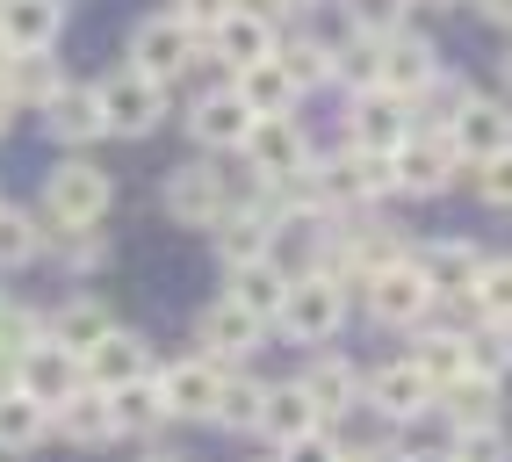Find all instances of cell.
<instances>
[{
  "label": "cell",
  "mask_w": 512,
  "mask_h": 462,
  "mask_svg": "<svg viewBox=\"0 0 512 462\" xmlns=\"http://www.w3.org/2000/svg\"><path fill=\"white\" fill-rule=\"evenodd\" d=\"M505 87H512V51H505Z\"/></svg>",
  "instance_id": "9f6ffc18"
},
{
  "label": "cell",
  "mask_w": 512,
  "mask_h": 462,
  "mask_svg": "<svg viewBox=\"0 0 512 462\" xmlns=\"http://www.w3.org/2000/svg\"><path fill=\"white\" fill-rule=\"evenodd\" d=\"M433 405L455 419V434H476V426H498V383H484V376H455V383H440Z\"/></svg>",
  "instance_id": "f1b7e54d"
},
{
  "label": "cell",
  "mask_w": 512,
  "mask_h": 462,
  "mask_svg": "<svg viewBox=\"0 0 512 462\" xmlns=\"http://www.w3.org/2000/svg\"><path fill=\"white\" fill-rule=\"evenodd\" d=\"M433 282L419 275V260L412 253H397V260H383V268L368 275V311L383 318V325H404V333H412V325H426L433 318Z\"/></svg>",
  "instance_id": "5b68a950"
},
{
  "label": "cell",
  "mask_w": 512,
  "mask_h": 462,
  "mask_svg": "<svg viewBox=\"0 0 512 462\" xmlns=\"http://www.w3.org/2000/svg\"><path fill=\"white\" fill-rule=\"evenodd\" d=\"M58 87H65V73H58L51 51H8V65H0V94H8L15 109H29V116H37Z\"/></svg>",
  "instance_id": "d4e9b609"
},
{
  "label": "cell",
  "mask_w": 512,
  "mask_h": 462,
  "mask_svg": "<svg viewBox=\"0 0 512 462\" xmlns=\"http://www.w3.org/2000/svg\"><path fill=\"white\" fill-rule=\"evenodd\" d=\"M455 455L462 462H505V441H498V426H476V434L455 441Z\"/></svg>",
  "instance_id": "bcb514c9"
},
{
  "label": "cell",
  "mask_w": 512,
  "mask_h": 462,
  "mask_svg": "<svg viewBox=\"0 0 512 462\" xmlns=\"http://www.w3.org/2000/svg\"><path fill=\"white\" fill-rule=\"evenodd\" d=\"M476 15L498 22V29H512V0H476Z\"/></svg>",
  "instance_id": "c3c4849f"
},
{
  "label": "cell",
  "mask_w": 512,
  "mask_h": 462,
  "mask_svg": "<svg viewBox=\"0 0 512 462\" xmlns=\"http://www.w3.org/2000/svg\"><path fill=\"white\" fill-rule=\"evenodd\" d=\"M275 325H282L289 340H303V347H325L339 325H347V282H332V275H296L289 296H282V311H275Z\"/></svg>",
  "instance_id": "3957f363"
},
{
  "label": "cell",
  "mask_w": 512,
  "mask_h": 462,
  "mask_svg": "<svg viewBox=\"0 0 512 462\" xmlns=\"http://www.w3.org/2000/svg\"><path fill=\"white\" fill-rule=\"evenodd\" d=\"M469 174H476V195H484L491 210H512V145L491 152V159H476Z\"/></svg>",
  "instance_id": "b9f144b4"
},
{
  "label": "cell",
  "mask_w": 512,
  "mask_h": 462,
  "mask_svg": "<svg viewBox=\"0 0 512 462\" xmlns=\"http://www.w3.org/2000/svg\"><path fill=\"white\" fill-rule=\"evenodd\" d=\"M246 174L260 181V188H282L303 159H311V138H303V123L296 116H253V130H246Z\"/></svg>",
  "instance_id": "52a82bcc"
},
{
  "label": "cell",
  "mask_w": 512,
  "mask_h": 462,
  "mask_svg": "<svg viewBox=\"0 0 512 462\" xmlns=\"http://www.w3.org/2000/svg\"><path fill=\"white\" fill-rule=\"evenodd\" d=\"M469 311L491 325H512V260H484V275L469 282Z\"/></svg>",
  "instance_id": "8d00e7d4"
},
{
  "label": "cell",
  "mask_w": 512,
  "mask_h": 462,
  "mask_svg": "<svg viewBox=\"0 0 512 462\" xmlns=\"http://www.w3.org/2000/svg\"><path fill=\"white\" fill-rule=\"evenodd\" d=\"M37 441H51V412L37 398H22V390H8L0 398V455H29Z\"/></svg>",
  "instance_id": "1f68e13d"
},
{
  "label": "cell",
  "mask_w": 512,
  "mask_h": 462,
  "mask_svg": "<svg viewBox=\"0 0 512 462\" xmlns=\"http://www.w3.org/2000/svg\"><path fill=\"white\" fill-rule=\"evenodd\" d=\"M109 412H116V434H159L166 426V398H159V376H138L109 390Z\"/></svg>",
  "instance_id": "4dcf8cb0"
},
{
  "label": "cell",
  "mask_w": 512,
  "mask_h": 462,
  "mask_svg": "<svg viewBox=\"0 0 512 462\" xmlns=\"http://www.w3.org/2000/svg\"><path fill=\"white\" fill-rule=\"evenodd\" d=\"M80 383H87L80 354H65L58 340H37V347L22 354V398H37L44 412H51V405H65V398H73Z\"/></svg>",
  "instance_id": "9a60e30c"
},
{
  "label": "cell",
  "mask_w": 512,
  "mask_h": 462,
  "mask_svg": "<svg viewBox=\"0 0 512 462\" xmlns=\"http://www.w3.org/2000/svg\"><path fill=\"white\" fill-rule=\"evenodd\" d=\"M260 398H267V383L224 369V390H217V412H210V419L231 426V434H253V426H260Z\"/></svg>",
  "instance_id": "d590c367"
},
{
  "label": "cell",
  "mask_w": 512,
  "mask_h": 462,
  "mask_svg": "<svg viewBox=\"0 0 512 462\" xmlns=\"http://www.w3.org/2000/svg\"><path fill=\"white\" fill-rule=\"evenodd\" d=\"M246 130H253V109L238 102L231 87L195 94V109H188V138H195L202 152H238V145H246Z\"/></svg>",
  "instance_id": "7c38bea8"
},
{
  "label": "cell",
  "mask_w": 512,
  "mask_h": 462,
  "mask_svg": "<svg viewBox=\"0 0 512 462\" xmlns=\"http://www.w3.org/2000/svg\"><path fill=\"white\" fill-rule=\"evenodd\" d=\"M303 383V398H311V412L318 419H339V412H354V398H361V376H354V361H339V354H318L311 369L296 376Z\"/></svg>",
  "instance_id": "484cf974"
},
{
  "label": "cell",
  "mask_w": 512,
  "mask_h": 462,
  "mask_svg": "<svg viewBox=\"0 0 512 462\" xmlns=\"http://www.w3.org/2000/svg\"><path fill=\"white\" fill-rule=\"evenodd\" d=\"M202 44H210V58H224L231 65V73H238V65H260V58H275V22H267L260 8H253V0H238V8L210 29V37H202Z\"/></svg>",
  "instance_id": "30bf717a"
},
{
  "label": "cell",
  "mask_w": 512,
  "mask_h": 462,
  "mask_svg": "<svg viewBox=\"0 0 512 462\" xmlns=\"http://www.w3.org/2000/svg\"><path fill=\"white\" fill-rule=\"evenodd\" d=\"M347 130H354V145H361V152H397L404 138H412V102H397V94L368 87L361 102L347 109Z\"/></svg>",
  "instance_id": "2e32d148"
},
{
  "label": "cell",
  "mask_w": 512,
  "mask_h": 462,
  "mask_svg": "<svg viewBox=\"0 0 512 462\" xmlns=\"http://www.w3.org/2000/svg\"><path fill=\"white\" fill-rule=\"evenodd\" d=\"M44 116V130L65 145V152H87L94 138H109V123H101V102H94V87H80V80H65L51 102L37 109Z\"/></svg>",
  "instance_id": "4fadbf2b"
},
{
  "label": "cell",
  "mask_w": 512,
  "mask_h": 462,
  "mask_svg": "<svg viewBox=\"0 0 512 462\" xmlns=\"http://www.w3.org/2000/svg\"><path fill=\"white\" fill-rule=\"evenodd\" d=\"M412 260H419V275L433 282V296H469V282L484 275V246H476V239H433Z\"/></svg>",
  "instance_id": "cb8c5ba5"
},
{
  "label": "cell",
  "mask_w": 512,
  "mask_h": 462,
  "mask_svg": "<svg viewBox=\"0 0 512 462\" xmlns=\"http://www.w3.org/2000/svg\"><path fill=\"white\" fill-rule=\"evenodd\" d=\"M195 51H202V37H195V29H188L174 8H166V15H145L138 29H130V58H123V65H138L145 80L174 87L188 65H195Z\"/></svg>",
  "instance_id": "277c9868"
},
{
  "label": "cell",
  "mask_w": 512,
  "mask_h": 462,
  "mask_svg": "<svg viewBox=\"0 0 512 462\" xmlns=\"http://www.w3.org/2000/svg\"><path fill=\"white\" fill-rule=\"evenodd\" d=\"M51 434L73 441V448H109L116 441V412H109V390L80 383L65 405H51Z\"/></svg>",
  "instance_id": "ac0fdd59"
},
{
  "label": "cell",
  "mask_w": 512,
  "mask_h": 462,
  "mask_svg": "<svg viewBox=\"0 0 512 462\" xmlns=\"http://www.w3.org/2000/svg\"><path fill=\"white\" fill-rule=\"evenodd\" d=\"M58 0H0V51H58Z\"/></svg>",
  "instance_id": "603a6c76"
},
{
  "label": "cell",
  "mask_w": 512,
  "mask_h": 462,
  "mask_svg": "<svg viewBox=\"0 0 512 462\" xmlns=\"http://www.w3.org/2000/svg\"><path fill=\"white\" fill-rule=\"evenodd\" d=\"M354 462H412V455H397V448H368V455H354Z\"/></svg>",
  "instance_id": "f907efd6"
},
{
  "label": "cell",
  "mask_w": 512,
  "mask_h": 462,
  "mask_svg": "<svg viewBox=\"0 0 512 462\" xmlns=\"http://www.w3.org/2000/svg\"><path fill=\"white\" fill-rule=\"evenodd\" d=\"M303 8H318V0H260V15L275 22V15H303Z\"/></svg>",
  "instance_id": "681fc988"
},
{
  "label": "cell",
  "mask_w": 512,
  "mask_h": 462,
  "mask_svg": "<svg viewBox=\"0 0 512 462\" xmlns=\"http://www.w3.org/2000/svg\"><path fill=\"white\" fill-rule=\"evenodd\" d=\"M231 94H238L253 116H289V109H296V80L282 73V58L238 65V73H231Z\"/></svg>",
  "instance_id": "4316f807"
},
{
  "label": "cell",
  "mask_w": 512,
  "mask_h": 462,
  "mask_svg": "<svg viewBox=\"0 0 512 462\" xmlns=\"http://www.w3.org/2000/svg\"><path fill=\"white\" fill-rule=\"evenodd\" d=\"M152 376H159L166 419H210V412H217L224 361H210V354H188V361H174V369H152Z\"/></svg>",
  "instance_id": "9c48e42d"
},
{
  "label": "cell",
  "mask_w": 512,
  "mask_h": 462,
  "mask_svg": "<svg viewBox=\"0 0 512 462\" xmlns=\"http://www.w3.org/2000/svg\"><path fill=\"white\" fill-rule=\"evenodd\" d=\"M116 333V311L101 304V296H65L58 311H44V340H58L65 354H87Z\"/></svg>",
  "instance_id": "44dd1931"
},
{
  "label": "cell",
  "mask_w": 512,
  "mask_h": 462,
  "mask_svg": "<svg viewBox=\"0 0 512 462\" xmlns=\"http://www.w3.org/2000/svg\"><path fill=\"white\" fill-rule=\"evenodd\" d=\"M0 65H8V51H0Z\"/></svg>",
  "instance_id": "6f0895ef"
},
{
  "label": "cell",
  "mask_w": 512,
  "mask_h": 462,
  "mask_svg": "<svg viewBox=\"0 0 512 462\" xmlns=\"http://www.w3.org/2000/svg\"><path fill=\"white\" fill-rule=\"evenodd\" d=\"M311 426H325V419L311 412L303 383H275V390L260 398V426H253V434H267V441H296V434H311Z\"/></svg>",
  "instance_id": "f546056e"
},
{
  "label": "cell",
  "mask_w": 512,
  "mask_h": 462,
  "mask_svg": "<svg viewBox=\"0 0 512 462\" xmlns=\"http://www.w3.org/2000/svg\"><path fill=\"white\" fill-rule=\"evenodd\" d=\"M231 8H238V0H174V15H181V22L195 29V37H210V29H217V22H224Z\"/></svg>",
  "instance_id": "f6af8a7d"
},
{
  "label": "cell",
  "mask_w": 512,
  "mask_h": 462,
  "mask_svg": "<svg viewBox=\"0 0 512 462\" xmlns=\"http://www.w3.org/2000/svg\"><path fill=\"white\" fill-rule=\"evenodd\" d=\"M332 73L347 80L354 94L383 87V37H361V44H347V51H332Z\"/></svg>",
  "instance_id": "ab89813d"
},
{
  "label": "cell",
  "mask_w": 512,
  "mask_h": 462,
  "mask_svg": "<svg viewBox=\"0 0 512 462\" xmlns=\"http://www.w3.org/2000/svg\"><path fill=\"white\" fill-rule=\"evenodd\" d=\"M80 369H87V383H94V390H123V383L152 376V347H145L138 333H123V325H116V333L101 340V347H87V354H80Z\"/></svg>",
  "instance_id": "7402d4cb"
},
{
  "label": "cell",
  "mask_w": 512,
  "mask_h": 462,
  "mask_svg": "<svg viewBox=\"0 0 512 462\" xmlns=\"http://www.w3.org/2000/svg\"><path fill=\"white\" fill-rule=\"evenodd\" d=\"M282 462H347V455H339V441L325 434V426H311V434L282 441Z\"/></svg>",
  "instance_id": "ee69618b"
},
{
  "label": "cell",
  "mask_w": 512,
  "mask_h": 462,
  "mask_svg": "<svg viewBox=\"0 0 512 462\" xmlns=\"http://www.w3.org/2000/svg\"><path fill=\"white\" fill-rule=\"evenodd\" d=\"M361 398H368L375 412H383V419H426L440 390L412 369V361H390V369H375V376L361 383Z\"/></svg>",
  "instance_id": "e0dca14e"
},
{
  "label": "cell",
  "mask_w": 512,
  "mask_h": 462,
  "mask_svg": "<svg viewBox=\"0 0 512 462\" xmlns=\"http://www.w3.org/2000/svg\"><path fill=\"white\" fill-rule=\"evenodd\" d=\"M15 116H22V109L8 102V94H0V138H8V130H15Z\"/></svg>",
  "instance_id": "816d5d0a"
},
{
  "label": "cell",
  "mask_w": 512,
  "mask_h": 462,
  "mask_svg": "<svg viewBox=\"0 0 512 462\" xmlns=\"http://www.w3.org/2000/svg\"><path fill=\"white\" fill-rule=\"evenodd\" d=\"M412 369L440 390V383H455V376H469V361H462V333H426L419 347H412Z\"/></svg>",
  "instance_id": "74e56055"
},
{
  "label": "cell",
  "mask_w": 512,
  "mask_h": 462,
  "mask_svg": "<svg viewBox=\"0 0 512 462\" xmlns=\"http://www.w3.org/2000/svg\"><path fill=\"white\" fill-rule=\"evenodd\" d=\"M44 253H58L65 275H94L101 260H109V239H101L94 224H65V231H44Z\"/></svg>",
  "instance_id": "e575fe53"
},
{
  "label": "cell",
  "mask_w": 512,
  "mask_h": 462,
  "mask_svg": "<svg viewBox=\"0 0 512 462\" xmlns=\"http://www.w3.org/2000/svg\"><path fill=\"white\" fill-rule=\"evenodd\" d=\"M29 260H44V217H29L15 203H0V275L29 268Z\"/></svg>",
  "instance_id": "836d02e7"
},
{
  "label": "cell",
  "mask_w": 512,
  "mask_h": 462,
  "mask_svg": "<svg viewBox=\"0 0 512 462\" xmlns=\"http://www.w3.org/2000/svg\"><path fill=\"white\" fill-rule=\"evenodd\" d=\"M448 145H455V159H491V152H505L512 145V116L498 109V102H484V94H462V109L448 116Z\"/></svg>",
  "instance_id": "8fae6325"
},
{
  "label": "cell",
  "mask_w": 512,
  "mask_h": 462,
  "mask_svg": "<svg viewBox=\"0 0 512 462\" xmlns=\"http://www.w3.org/2000/svg\"><path fill=\"white\" fill-rule=\"evenodd\" d=\"M455 145H448V130H412L397 152H390V181L404 188V195H440L455 181Z\"/></svg>",
  "instance_id": "ba28073f"
},
{
  "label": "cell",
  "mask_w": 512,
  "mask_h": 462,
  "mask_svg": "<svg viewBox=\"0 0 512 462\" xmlns=\"http://www.w3.org/2000/svg\"><path fill=\"white\" fill-rule=\"evenodd\" d=\"M260 333H267V325H260L253 311H238L231 296H224V304H210V311L195 318V347L210 354V361H246V354L260 347Z\"/></svg>",
  "instance_id": "d6986e66"
},
{
  "label": "cell",
  "mask_w": 512,
  "mask_h": 462,
  "mask_svg": "<svg viewBox=\"0 0 512 462\" xmlns=\"http://www.w3.org/2000/svg\"><path fill=\"white\" fill-rule=\"evenodd\" d=\"M145 462H188V455H174V448H152V455H145Z\"/></svg>",
  "instance_id": "db71d44e"
},
{
  "label": "cell",
  "mask_w": 512,
  "mask_h": 462,
  "mask_svg": "<svg viewBox=\"0 0 512 462\" xmlns=\"http://www.w3.org/2000/svg\"><path fill=\"white\" fill-rule=\"evenodd\" d=\"M275 58H282V73L296 80V94H303V87H325V80H332V44H318V37L275 44Z\"/></svg>",
  "instance_id": "f35d334b"
},
{
  "label": "cell",
  "mask_w": 512,
  "mask_h": 462,
  "mask_svg": "<svg viewBox=\"0 0 512 462\" xmlns=\"http://www.w3.org/2000/svg\"><path fill=\"white\" fill-rule=\"evenodd\" d=\"M44 340V311L37 304H8V296H0V347L8 354H29Z\"/></svg>",
  "instance_id": "60d3db41"
},
{
  "label": "cell",
  "mask_w": 512,
  "mask_h": 462,
  "mask_svg": "<svg viewBox=\"0 0 512 462\" xmlns=\"http://www.w3.org/2000/svg\"><path fill=\"white\" fill-rule=\"evenodd\" d=\"M462 361H469V376L498 383V376L512 369V325H491V318H476L469 333H462Z\"/></svg>",
  "instance_id": "d6a6232c"
},
{
  "label": "cell",
  "mask_w": 512,
  "mask_h": 462,
  "mask_svg": "<svg viewBox=\"0 0 512 462\" xmlns=\"http://www.w3.org/2000/svg\"><path fill=\"white\" fill-rule=\"evenodd\" d=\"M94 102H101V123H109V138H152L159 116H166V87L145 80L138 65H116L109 80H94Z\"/></svg>",
  "instance_id": "7a4b0ae2"
},
{
  "label": "cell",
  "mask_w": 512,
  "mask_h": 462,
  "mask_svg": "<svg viewBox=\"0 0 512 462\" xmlns=\"http://www.w3.org/2000/svg\"><path fill=\"white\" fill-rule=\"evenodd\" d=\"M116 203V181L94 167V159H58L44 174V231H65V224H101Z\"/></svg>",
  "instance_id": "6da1fadb"
},
{
  "label": "cell",
  "mask_w": 512,
  "mask_h": 462,
  "mask_svg": "<svg viewBox=\"0 0 512 462\" xmlns=\"http://www.w3.org/2000/svg\"><path fill=\"white\" fill-rule=\"evenodd\" d=\"M440 80V51L426 37H404V29H390L383 37V94H397V102H419V94Z\"/></svg>",
  "instance_id": "5bb4252c"
},
{
  "label": "cell",
  "mask_w": 512,
  "mask_h": 462,
  "mask_svg": "<svg viewBox=\"0 0 512 462\" xmlns=\"http://www.w3.org/2000/svg\"><path fill=\"white\" fill-rule=\"evenodd\" d=\"M8 390H22V354L0 347V398H8Z\"/></svg>",
  "instance_id": "7dc6e473"
},
{
  "label": "cell",
  "mask_w": 512,
  "mask_h": 462,
  "mask_svg": "<svg viewBox=\"0 0 512 462\" xmlns=\"http://www.w3.org/2000/svg\"><path fill=\"white\" fill-rule=\"evenodd\" d=\"M159 203H166V217L188 224V231H217V224H224V210H231V181H224L217 167H202V159H188V167L166 174Z\"/></svg>",
  "instance_id": "8992f818"
},
{
  "label": "cell",
  "mask_w": 512,
  "mask_h": 462,
  "mask_svg": "<svg viewBox=\"0 0 512 462\" xmlns=\"http://www.w3.org/2000/svg\"><path fill=\"white\" fill-rule=\"evenodd\" d=\"M347 15L361 37H390V29L404 22V0H347Z\"/></svg>",
  "instance_id": "7bdbcfd3"
},
{
  "label": "cell",
  "mask_w": 512,
  "mask_h": 462,
  "mask_svg": "<svg viewBox=\"0 0 512 462\" xmlns=\"http://www.w3.org/2000/svg\"><path fill=\"white\" fill-rule=\"evenodd\" d=\"M217 253H224V268H238V260H267V253H275V217H267V210H224Z\"/></svg>",
  "instance_id": "83f0119b"
},
{
  "label": "cell",
  "mask_w": 512,
  "mask_h": 462,
  "mask_svg": "<svg viewBox=\"0 0 512 462\" xmlns=\"http://www.w3.org/2000/svg\"><path fill=\"white\" fill-rule=\"evenodd\" d=\"M419 8H455V0H419Z\"/></svg>",
  "instance_id": "11a10c76"
},
{
  "label": "cell",
  "mask_w": 512,
  "mask_h": 462,
  "mask_svg": "<svg viewBox=\"0 0 512 462\" xmlns=\"http://www.w3.org/2000/svg\"><path fill=\"white\" fill-rule=\"evenodd\" d=\"M412 462H462L455 448H433V455H412Z\"/></svg>",
  "instance_id": "f5cc1de1"
},
{
  "label": "cell",
  "mask_w": 512,
  "mask_h": 462,
  "mask_svg": "<svg viewBox=\"0 0 512 462\" xmlns=\"http://www.w3.org/2000/svg\"><path fill=\"white\" fill-rule=\"evenodd\" d=\"M224 275H231V289H224V296H231L238 311H253L260 325H275L282 296H289V282H296V275L282 268L275 253H267V260H238V268H224Z\"/></svg>",
  "instance_id": "ffe728a7"
}]
</instances>
